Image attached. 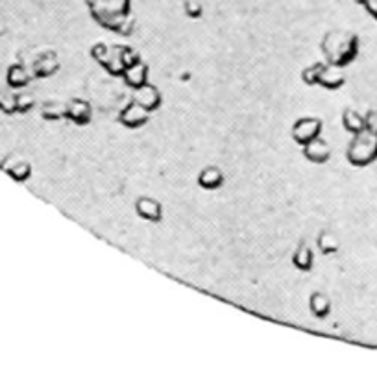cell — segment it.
<instances>
[{
  "mask_svg": "<svg viewBox=\"0 0 377 379\" xmlns=\"http://www.w3.org/2000/svg\"><path fill=\"white\" fill-rule=\"evenodd\" d=\"M133 100H137L139 104L146 108V110L152 113V111L159 110L161 102H163V96H161V91L152 83H144L143 87H139L133 91Z\"/></svg>",
  "mask_w": 377,
  "mask_h": 379,
  "instance_id": "obj_10",
  "label": "cell"
},
{
  "mask_svg": "<svg viewBox=\"0 0 377 379\" xmlns=\"http://www.w3.org/2000/svg\"><path fill=\"white\" fill-rule=\"evenodd\" d=\"M320 50L327 63L348 67L359 56V35L348 30H329L322 37Z\"/></svg>",
  "mask_w": 377,
  "mask_h": 379,
  "instance_id": "obj_2",
  "label": "cell"
},
{
  "mask_svg": "<svg viewBox=\"0 0 377 379\" xmlns=\"http://www.w3.org/2000/svg\"><path fill=\"white\" fill-rule=\"evenodd\" d=\"M41 117L44 121H61L65 119V104L60 100H46L41 108Z\"/></svg>",
  "mask_w": 377,
  "mask_h": 379,
  "instance_id": "obj_21",
  "label": "cell"
},
{
  "mask_svg": "<svg viewBox=\"0 0 377 379\" xmlns=\"http://www.w3.org/2000/svg\"><path fill=\"white\" fill-rule=\"evenodd\" d=\"M135 213L148 222H161L163 219V208L154 196H139L135 202Z\"/></svg>",
  "mask_w": 377,
  "mask_h": 379,
  "instance_id": "obj_11",
  "label": "cell"
},
{
  "mask_svg": "<svg viewBox=\"0 0 377 379\" xmlns=\"http://www.w3.org/2000/svg\"><path fill=\"white\" fill-rule=\"evenodd\" d=\"M324 65H326V61H316L313 65L305 67L304 71H301V82L305 85H310V87L318 85V78H320V72L324 69Z\"/></svg>",
  "mask_w": 377,
  "mask_h": 379,
  "instance_id": "obj_22",
  "label": "cell"
},
{
  "mask_svg": "<svg viewBox=\"0 0 377 379\" xmlns=\"http://www.w3.org/2000/svg\"><path fill=\"white\" fill-rule=\"evenodd\" d=\"M0 169H4L8 174H10L13 180L17 182H26L28 178L32 176V165L30 161L24 160V158H6L2 163H0Z\"/></svg>",
  "mask_w": 377,
  "mask_h": 379,
  "instance_id": "obj_12",
  "label": "cell"
},
{
  "mask_svg": "<svg viewBox=\"0 0 377 379\" xmlns=\"http://www.w3.org/2000/svg\"><path fill=\"white\" fill-rule=\"evenodd\" d=\"M346 160L353 167H368L377 161V133L365 130V132L351 135L348 149H346Z\"/></svg>",
  "mask_w": 377,
  "mask_h": 379,
  "instance_id": "obj_3",
  "label": "cell"
},
{
  "mask_svg": "<svg viewBox=\"0 0 377 379\" xmlns=\"http://www.w3.org/2000/svg\"><path fill=\"white\" fill-rule=\"evenodd\" d=\"M322 128H324V122L318 117H301V119H298L292 124L290 135H292V139L299 146H305L313 139L320 137Z\"/></svg>",
  "mask_w": 377,
  "mask_h": 379,
  "instance_id": "obj_4",
  "label": "cell"
},
{
  "mask_svg": "<svg viewBox=\"0 0 377 379\" xmlns=\"http://www.w3.org/2000/svg\"><path fill=\"white\" fill-rule=\"evenodd\" d=\"M366 130L377 133V108H371V110L366 111Z\"/></svg>",
  "mask_w": 377,
  "mask_h": 379,
  "instance_id": "obj_27",
  "label": "cell"
},
{
  "mask_svg": "<svg viewBox=\"0 0 377 379\" xmlns=\"http://www.w3.org/2000/svg\"><path fill=\"white\" fill-rule=\"evenodd\" d=\"M198 185L205 191H216L224 185V172L220 167L207 165L198 174Z\"/></svg>",
  "mask_w": 377,
  "mask_h": 379,
  "instance_id": "obj_15",
  "label": "cell"
},
{
  "mask_svg": "<svg viewBox=\"0 0 377 379\" xmlns=\"http://www.w3.org/2000/svg\"><path fill=\"white\" fill-rule=\"evenodd\" d=\"M183 10L188 19H200L204 15V6L198 0H183Z\"/></svg>",
  "mask_w": 377,
  "mask_h": 379,
  "instance_id": "obj_24",
  "label": "cell"
},
{
  "mask_svg": "<svg viewBox=\"0 0 377 379\" xmlns=\"http://www.w3.org/2000/svg\"><path fill=\"white\" fill-rule=\"evenodd\" d=\"M316 246L320 250V253L324 255H333V253L338 252V248H340V241H338V237L329 230H324L318 233V239H316Z\"/></svg>",
  "mask_w": 377,
  "mask_h": 379,
  "instance_id": "obj_20",
  "label": "cell"
},
{
  "mask_svg": "<svg viewBox=\"0 0 377 379\" xmlns=\"http://www.w3.org/2000/svg\"><path fill=\"white\" fill-rule=\"evenodd\" d=\"M87 8L94 22L109 32L128 37L135 30L132 0H93Z\"/></svg>",
  "mask_w": 377,
  "mask_h": 379,
  "instance_id": "obj_1",
  "label": "cell"
},
{
  "mask_svg": "<svg viewBox=\"0 0 377 379\" xmlns=\"http://www.w3.org/2000/svg\"><path fill=\"white\" fill-rule=\"evenodd\" d=\"M32 78H33L32 69L19 61V63H13V65L8 69L6 82H8V85H10L11 89H21L26 87L28 83L32 82Z\"/></svg>",
  "mask_w": 377,
  "mask_h": 379,
  "instance_id": "obj_13",
  "label": "cell"
},
{
  "mask_svg": "<svg viewBox=\"0 0 377 379\" xmlns=\"http://www.w3.org/2000/svg\"><path fill=\"white\" fill-rule=\"evenodd\" d=\"M35 106V99L32 94L19 93L17 94V113H28Z\"/></svg>",
  "mask_w": 377,
  "mask_h": 379,
  "instance_id": "obj_26",
  "label": "cell"
},
{
  "mask_svg": "<svg viewBox=\"0 0 377 379\" xmlns=\"http://www.w3.org/2000/svg\"><path fill=\"white\" fill-rule=\"evenodd\" d=\"M60 58H58L54 50H44V52L35 56L30 69L33 72V78H50L60 71Z\"/></svg>",
  "mask_w": 377,
  "mask_h": 379,
  "instance_id": "obj_6",
  "label": "cell"
},
{
  "mask_svg": "<svg viewBox=\"0 0 377 379\" xmlns=\"http://www.w3.org/2000/svg\"><path fill=\"white\" fill-rule=\"evenodd\" d=\"M109 49H111V44H105V43H96L91 47V58H93L96 63H98L100 67H102V63L105 61V58H107V54H109Z\"/></svg>",
  "mask_w": 377,
  "mask_h": 379,
  "instance_id": "obj_25",
  "label": "cell"
},
{
  "mask_svg": "<svg viewBox=\"0 0 377 379\" xmlns=\"http://www.w3.org/2000/svg\"><path fill=\"white\" fill-rule=\"evenodd\" d=\"M122 49H124V44H111L109 54L102 63V69H105L107 74L115 78H122L124 72H126V65H124V60H122Z\"/></svg>",
  "mask_w": 377,
  "mask_h": 379,
  "instance_id": "obj_14",
  "label": "cell"
},
{
  "mask_svg": "<svg viewBox=\"0 0 377 379\" xmlns=\"http://www.w3.org/2000/svg\"><path fill=\"white\" fill-rule=\"evenodd\" d=\"M309 309L315 319H327L329 313H331V298L327 296L326 292L315 291L310 292L309 296Z\"/></svg>",
  "mask_w": 377,
  "mask_h": 379,
  "instance_id": "obj_17",
  "label": "cell"
},
{
  "mask_svg": "<svg viewBox=\"0 0 377 379\" xmlns=\"http://www.w3.org/2000/svg\"><path fill=\"white\" fill-rule=\"evenodd\" d=\"M304 149V158L310 163H316V165H324L331 158V146L327 143L326 139L316 137L313 139L310 143H307Z\"/></svg>",
  "mask_w": 377,
  "mask_h": 379,
  "instance_id": "obj_9",
  "label": "cell"
},
{
  "mask_svg": "<svg viewBox=\"0 0 377 379\" xmlns=\"http://www.w3.org/2000/svg\"><path fill=\"white\" fill-rule=\"evenodd\" d=\"M346 83V71H344V67L338 65H331V63H327L324 65L320 72V78H318V85L327 91H337Z\"/></svg>",
  "mask_w": 377,
  "mask_h": 379,
  "instance_id": "obj_8",
  "label": "cell"
},
{
  "mask_svg": "<svg viewBox=\"0 0 377 379\" xmlns=\"http://www.w3.org/2000/svg\"><path fill=\"white\" fill-rule=\"evenodd\" d=\"M150 121V111L146 108L139 104L137 100H132L130 104H126L119 113V122L128 130H137L143 128L146 122Z\"/></svg>",
  "mask_w": 377,
  "mask_h": 379,
  "instance_id": "obj_5",
  "label": "cell"
},
{
  "mask_svg": "<svg viewBox=\"0 0 377 379\" xmlns=\"http://www.w3.org/2000/svg\"><path fill=\"white\" fill-rule=\"evenodd\" d=\"M292 264L299 272H310L313 267H315V253L307 246V242L299 241V244L296 246L292 253Z\"/></svg>",
  "mask_w": 377,
  "mask_h": 379,
  "instance_id": "obj_18",
  "label": "cell"
},
{
  "mask_svg": "<svg viewBox=\"0 0 377 379\" xmlns=\"http://www.w3.org/2000/svg\"><path fill=\"white\" fill-rule=\"evenodd\" d=\"M148 65L146 63H137V65H132L130 69H126V72H124V76H122V80H124V83H126L130 89H139L143 87L144 83H148Z\"/></svg>",
  "mask_w": 377,
  "mask_h": 379,
  "instance_id": "obj_16",
  "label": "cell"
},
{
  "mask_svg": "<svg viewBox=\"0 0 377 379\" xmlns=\"http://www.w3.org/2000/svg\"><path fill=\"white\" fill-rule=\"evenodd\" d=\"M365 10H366V13L371 17V19H376L377 21V0H366Z\"/></svg>",
  "mask_w": 377,
  "mask_h": 379,
  "instance_id": "obj_28",
  "label": "cell"
},
{
  "mask_svg": "<svg viewBox=\"0 0 377 379\" xmlns=\"http://www.w3.org/2000/svg\"><path fill=\"white\" fill-rule=\"evenodd\" d=\"M342 126L344 130L351 135L355 133H360L366 130V119L362 113H359L357 110H351V108H346L342 113Z\"/></svg>",
  "mask_w": 377,
  "mask_h": 379,
  "instance_id": "obj_19",
  "label": "cell"
},
{
  "mask_svg": "<svg viewBox=\"0 0 377 379\" xmlns=\"http://www.w3.org/2000/svg\"><path fill=\"white\" fill-rule=\"evenodd\" d=\"M65 119L74 122L76 126H87L93 121V108L87 100L71 99L65 102Z\"/></svg>",
  "mask_w": 377,
  "mask_h": 379,
  "instance_id": "obj_7",
  "label": "cell"
},
{
  "mask_svg": "<svg viewBox=\"0 0 377 379\" xmlns=\"http://www.w3.org/2000/svg\"><path fill=\"white\" fill-rule=\"evenodd\" d=\"M0 111L6 115L17 113V94L10 91H0Z\"/></svg>",
  "mask_w": 377,
  "mask_h": 379,
  "instance_id": "obj_23",
  "label": "cell"
},
{
  "mask_svg": "<svg viewBox=\"0 0 377 379\" xmlns=\"http://www.w3.org/2000/svg\"><path fill=\"white\" fill-rule=\"evenodd\" d=\"M355 2H357V4H360V6H365L366 0H355Z\"/></svg>",
  "mask_w": 377,
  "mask_h": 379,
  "instance_id": "obj_29",
  "label": "cell"
}]
</instances>
